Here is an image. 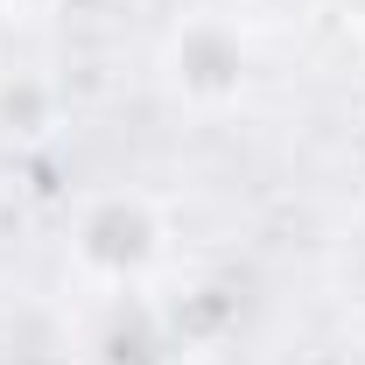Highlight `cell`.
Returning <instances> with one entry per match:
<instances>
[{
	"instance_id": "obj_1",
	"label": "cell",
	"mask_w": 365,
	"mask_h": 365,
	"mask_svg": "<svg viewBox=\"0 0 365 365\" xmlns=\"http://www.w3.org/2000/svg\"><path fill=\"white\" fill-rule=\"evenodd\" d=\"M63 274L78 302H134L162 295L182 260V232L162 190L148 182H91L71 197L63 232H56Z\"/></svg>"
},
{
	"instance_id": "obj_2",
	"label": "cell",
	"mask_w": 365,
	"mask_h": 365,
	"mask_svg": "<svg viewBox=\"0 0 365 365\" xmlns=\"http://www.w3.org/2000/svg\"><path fill=\"white\" fill-rule=\"evenodd\" d=\"M155 85L190 120H232L260 85V36L225 0L182 7L155 36Z\"/></svg>"
},
{
	"instance_id": "obj_3",
	"label": "cell",
	"mask_w": 365,
	"mask_h": 365,
	"mask_svg": "<svg viewBox=\"0 0 365 365\" xmlns=\"http://www.w3.org/2000/svg\"><path fill=\"white\" fill-rule=\"evenodd\" d=\"M71 365H190L176 317L162 309V295H134V302H85L78 337H71Z\"/></svg>"
},
{
	"instance_id": "obj_4",
	"label": "cell",
	"mask_w": 365,
	"mask_h": 365,
	"mask_svg": "<svg viewBox=\"0 0 365 365\" xmlns=\"http://www.w3.org/2000/svg\"><path fill=\"white\" fill-rule=\"evenodd\" d=\"M56 127H63V91L43 71H0V140L43 148Z\"/></svg>"
},
{
	"instance_id": "obj_5",
	"label": "cell",
	"mask_w": 365,
	"mask_h": 365,
	"mask_svg": "<svg viewBox=\"0 0 365 365\" xmlns=\"http://www.w3.org/2000/svg\"><path fill=\"white\" fill-rule=\"evenodd\" d=\"M323 288L337 295V309L351 323H365V197L337 218L330 246H323Z\"/></svg>"
},
{
	"instance_id": "obj_6",
	"label": "cell",
	"mask_w": 365,
	"mask_h": 365,
	"mask_svg": "<svg viewBox=\"0 0 365 365\" xmlns=\"http://www.w3.org/2000/svg\"><path fill=\"white\" fill-rule=\"evenodd\" d=\"M232 14L260 36V43H281V36H302L330 14V0H225Z\"/></svg>"
},
{
	"instance_id": "obj_7",
	"label": "cell",
	"mask_w": 365,
	"mask_h": 365,
	"mask_svg": "<svg viewBox=\"0 0 365 365\" xmlns=\"http://www.w3.org/2000/svg\"><path fill=\"white\" fill-rule=\"evenodd\" d=\"M21 253H29V211H21V190L0 176V288L21 274Z\"/></svg>"
},
{
	"instance_id": "obj_8",
	"label": "cell",
	"mask_w": 365,
	"mask_h": 365,
	"mask_svg": "<svg viewBox=\"0 0 365 365\" xmlns=\"http://www.w3.org/2000/svg\"><path fill=\"white\" fill-rule=\"evenodd\" d=\"M330 14H337L344 29H359V36H365V0H330Z\"/></svg>"
},
{
	"instance_id": "obj_9",
	"label": "cell",
	"mask_w": 365,
	"mask_h": 365,
	"mask_svg": "<svg viewBox=\"0 0 365 365\" xmlns=\"http://www.w3.org/2000/svg\"><path fill=\"white\" fill-rule=\"evenodd\" d=\"M56 0H0V14H49Z\"/></svg>"
},
{
	"instance_id": "obj_10",
	"label": "cell",
	"mask_w": 365,
	"mask_h": 365,
	"mask_svg": "<svg viewBox=\"0 0 365 365\" xmlns=\"http://www.w3.org/2000/svg\"><path fill=\"white\" fill-rule=\"evenodd\" d=\"M359 127H365V71H359Z\"/></svg>"
}]
</instances>
